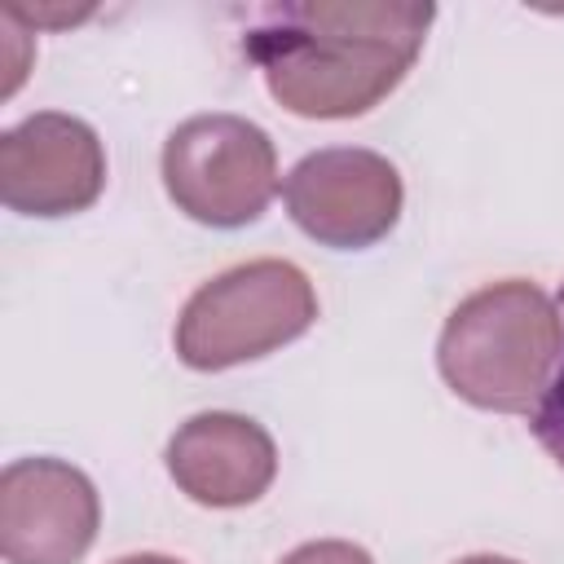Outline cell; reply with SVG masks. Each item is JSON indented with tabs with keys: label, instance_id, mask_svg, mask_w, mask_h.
<instances>
[{
	"label": "cell",
	"instance_id": "5b68a950",
	"mask_svg": "<svg viewBox=\"0 0 564 564\" xmlns=\"http://www.w3.org/2000/svg\"><path fill=\"white\" fill-rule=\"evenodd\" d=\"M291 220L322 247L357 251L379 242L401 216L397 167L357 145H335L304 154L282 185Z\"/></svg>",
	"mask_w": 564,
	"mask_h": 564
},
{
	"label": "cell",
	"instance_id": "7c38bea8",
	"mask_svg": "<svg viewBox=\"0 0 564 564\" xmlns=\"http://www.w3.org/2000/svg\"><path fill=\"white\" fill-rule=\"evenodd\" d=\"M458 564H516V560H507V555H467Z\"/></svg>",
	"mask_w": 564,
	"mask_h": 564
},
{
	"label": "cell",
	"instance_id": "8fae6325",
	"mask_svg": "<svg viewBox=\"0 0 564 564\" xmlns=\"http://www.w3.org/2000/svg\"><path fill=\"white\" fill-rule=\"evenodd\" d=\"M115 564H181V560H172V555H154V551H141V555H123V560H115Z\"/></svg>",
	"mask_w": 564,
	"mask_h": 564
},
{
	"label": "cell",
	"instance_id": "3957f363",
	"mask_svg": "<svg viewBox=\"0 0 564 564\" xmlns=\"http://www.w3.org/2000/svg\"><path fill=\"white\" fill-rule=\"evenodd\" d=\"M313 317V282L291 260H247L189 295L176 317V352L194 370H229L291 344Z\"/></svg>",
	"mask_w": 564,
	"mask_h": 564
},
{
	"label": "cell",
	"instance_id": "8992f818",
	"mask_svg": "<svg viewBox=\"0 0 564 564\" xmlns=\"http://www.w3.org/2000/svg\"><path fill=\"white\" fill-rule=\"evenodd\" d=\"M106 185L97 132L62 110H40L0 137V198L22 216H75Z\"/></svg>",
	"mask_w": 564,
	"mask_h": 564
},
{
	"label": "cell",
	"instance_id": "7a4b0ae2",
	"mask_svg": "<svg viewBox=\"0 0 564 564\" xmlns=\"http://www.w3.org/2000/svg\"><path fill=\"white\" fill-rule=\"evenodd\" d=\"M560 304L542 286L507 278L471 291L449 313L436 366L463 401L498 414H533L560 366Z\"/></svg>",
	"mask_w": 564,
	"mask_h": 564
},
{
	"label": "cell",
	"instance_id": "6da1fadb",
	"mask_svg": "<svg viewBox=\"0 0 564 564\" xmlns=\"http://www.w3.org/2000/svg\"><path fill=\"white\" fill-rule=\"evenodd\" d=\"M432 4H282L247 35L269 93L304 119H352L414 66Z\"/></svg>",
	"mask_w": 564,
	"mask_h": 564
},
{
	"label": "cell",
	"instance_id": "30bf717a",
	"mask_svg": "<svg viewBox=\"0 0 564 564\" xmlns=\"http://www.w3.org/2000/svg\"><path fill=\"white\" fill-rule=\"evenodd\" d=\"M282 564H375L361 546L352 542H339V538H326V542H304L300 551H291Z\"/></svg>",
	"mask_w": 564,
	"mask_h": 564
},
{
	"label": "cell",
	"instance_id": "ba28073f",
	"mask_svg": "<svg viewBox=\"0 0 564 564\" xmlns=\"http://www.w3.org/2000/svg\"><path fill=\"white\" fill-rule=\"evenodd\" d=\"M167 471L176 489L203 507H247L273 485L278 449L256 419L207 410L172 432Z\"/></svg>",
	"mask_w": 564,
	"mask_h": 564
},
{
	"label": "cell",
	"instance_id": "277c9868",
	"mask_svg": "<svg viewBox=\"0 0 564 564\" xmlns=\"http://www.w3.org/2000/svg\"><path fill=\"white\" fill-rule=\"evenodd\" d=\"M167 198L198 225L238 229L264 216L278 194V154L242 115H194L163 141Z\"/></svg>",
	"mask_w": 564,
	"mask_h": 564
},
{
	"label": "cell",
	"instance_id": "9c48e42d",
	"mask_svg": "<svg viewBox=\"0 0 564 564\" xmlns=\"http://www.w3.org/2000/svg\"><path fill=\"white\" fill-rule=\"evenodd\" d=\"M560 322H564V286H560ZM529 427L542 441V449L564 467V348H560V366H555L542 401L529 414Z\"/></svg>",
	"mask_w": 564,
	"mask_h": 564
},
{
	"label": "cell",
	"instance_id": "52a82bcc",
	"mask_svg": "<svg viewBox=\"0 0 564 564\" xmlns=\"http://www.w3.org/2000/svg\"><path fill=\"white\" fill-rule=\"evenodd\" d=\"M97 489L62 458H18L0 476V551L9 564H79L97 538Z\"/></svg>",
	"mask_w": 564,
	"mask_h": 564
}]
</instances>
